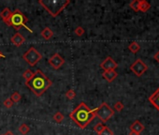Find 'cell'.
Returning a JSON list of instances; mask_svg holds the SVG:
<instances>
[{"label": "cell", "instance_id": "6da1fadb", "mask_svg": "<svg viewBox=\"0 0 159 135\" xmlns=\"http://www.w3.org/2000/svg\"><path fill=\"white\" fill-rule=\"evenodd\" d=\"M52 84L53 82L40 69H36L33 77L26 82V85L36 97H41L52 87Z\"/></svg>", "mask_w": 159, "mask_h": 135}, {"label": "cell", "instance_id": "7a4b0ae2", "mask_svg": "<svg viewBox=\"0 0 159 135\" xmlns=\"http://www.w3.org/2000/svg\"><path fill=\"white\" fill-rule=\"evenodd\" d=\"M69 117L80 129H84L95 117V109L92 110L86 105V103L81 102L78 107L70 113Z\"/></svg>", "mask_w": 159, "mask_h": 135}, {"label": "cell", "instance_id": "3957f363", "mask_svg": "<svg viewBox=\"0 0 159 135\" xmlns=\"http://www.w3.org/2000/svg\"><path fill=\"white\" fill-rule=\"evenodd\" d=\"M69 0H40L39 4L46 9L52 17H57L68 5Z\"/></svg>", "mask_w": 159, "mask_h": 135}, {"label": "cell", "instance_id": "277c9868", "mask_svg": "<svg viewBox=\"0 0 159 135\" xmlns=\"http://www.w3.org/2000/svg\"><path fill=\"white\" fill-rule=\"evenodd\" d=\"M27 22H28V18L24 15L20 9H15L14 11L11 12L10 17L9 18V20L5 23L9 27H12L17 31L20 30L21 27H24L26 29H27L29 32L32 33L33 31L26 26Z\"/></svg>", "mask_w": 159, "mask_h": 135}, {"label": "cell", "instance_id": "5b68a950", "mask_svg": "<svg viewBox=\"0 0 159 135\" xmlns=\"http://www.w3.org/2000/svg\"><path fill=\"white\" fill-rule=\"evenodd\" d=\"M95 116L99 117L102 121V123H106V122L109 120V118H112L114 115L113 109L106 102H103L101 105L95 108Z\"/></svg>", "mask_w": 159, "mask_h": 135}, {"label": "cell", "instance_id": "8992f818", "mask_svg": "<svg viewBox=\"0 0 159 135\" xmlns=\"http://www.w3.org/2000/svg\"><path fill=\"white\" fill-rule=\"evenodd\" d=\"M22 59L26 60V63H28L31 67H33L42 59V55L36 48L31 47L22 55Z\"/></svg>", "mask_w": 159, "mask_h": 135}, {"label": "cell", "instance_id": "52a82bcc", "mask_svg": "<svg viewBox=\"0 0 159 135\" xmlns=\"http://www.w3.org/2000/svg\"><path fill=\"white\" fill-rule=\"evenodd\" d=\"M130 69L132 70V72L135 73L136 76L140 77L143 75V73L145 71H147L148 67L141 59H137L135 62L130 66Z\"/></svg>", "mask_w": 159, "mask_h": 135}, {"label": "cell", "instance_id": "ba28073f", "mask_svg": "<svg viewBox=\"0 0 159 135\" xmlns=\"http://www.w3.org/2000/svg\"><path fill=\"white\" fill-rule=\"evenodd\" d=\"M118 67V64L113 60L112 57L108 56L106 57V59H104L101 64H100V68L104 70V71H108V70H115V69Z\"/></svg>", "mask_w": 159, "mask_h": 135}, {"label": "cell", "instance_id": "9c48e42d", "mask_svg": "<svg viewBox=\"0 0 159 135\" xmlns=\"http://www.w3.org/2000/svg\"><path fill=\"white\" fill-rule=\"evenodd\" d=\"M49 64H50L54 69H58L65 64V59L58 53H55L50 59H49Z\"/></svg>", "mask_w": 159, "mask_h": 135}, {"label": "cell", "instance_id": "30bf717a", "mask_svg": "<svg viewBox=\"0 0 159 135\" xmlns=\"http://www.w3.org/2000/svg\"><path fill=\"white\" fill-rule=\"evenodd\" d=\"M10 41L11 43L17 46V47H20L23 44V42L26 41V39L23 38V36L20 33H16L12 36V38L10 39Z\"/></svg>", "mask_w": 159, "mask_h": 135}, {"label": "cell", "instance_id": "8fae6325", "mask_svg": "<svg viewBox=\"0 0 159 135\" xmlns=\"http://www.w3.org/2000/svg\"><path fill=\"white\" fill-rule=\"evenodd\" d=\"M102 76L106 81L111 83L118 76V73L115 70H108V71H104L102 73Z\"/></svg>", "mask_w": 159, "mask_h": 135}, {"label": "cell", "instance_id": "7c38bea8", "mask_svg": "<svg viewBox=\"0 0 159 135\" xmlns=\"http://www.w3.org/2000/svg\"><path fill=\"white\" fill-rule=\"evenodd\" d=\"M149 101L159 111V87L157 88V90L153 95L150 96Z\"/></svg>", "mask_w": 159, "mask_h": 135}, {"label": "cell", "instance_id": "4fadbf2b", "mask_svg": "<svg viewBox=\"0 0 159 135\" xmlns=\"http://www.w3.org/2000/svg\"><path fill=\"white\" fill-rule=\"evenodd\" d=\"M130 130L132 131H135L139 134H140L143 130H144V126L140 123V121L136 120L134 123L130 126Z\"/></svg>", "mask_w": 159, "mask_h": 135}, {"label": "cell", "instance_id": "5bb4252c", "mask_svg": "<svg viewBox=\"0 0 159 135\" xmlns=\"http://www.w3.org/2000/svg\"><path fill=\"white\" fill-rule=\"evenodd\" d=\"M40 35H41V37H42V38H43L44 40L48 41V40L52 39L53 37H54V32H53V30H52L50 27H45V28L41 31Z\"/></svg>", "mask_w": 159, "mask_h": 135}, {"label": "cell", "instance_id": "9a60e30c", "mask_svg": "<svg viewBox=\"0 0 159 135\" xmlns=\"http://www.w3.org/2000/svg\"><path fill=\"white\" fill-rule=\"evenodd\" d=\"M11 12H12V11H11L9 8H5L1 12H0V17H1V19L6 23V22L9 20V18L10 17Z\"/></svg>", "mask_w": 159, "mask_h": 135}, {"label": "cell", "instance_id": "2e32d148", "mask_svg": "<svg viewBox=\"0 0 159 135\" xmlns=\"http://www.w3.org/2000/svg\"><path fill=\"white\" fill-rule=\"evenodd\" d=\"M128 49H129V51L132 52L133 54H137L140 50V45L137 41H132L128 45Z\"/></svg>", "mask_w": 159, "mask_h": 135}, {"label": "cell", "instance_id": "e0dca14e", "mask_svg": "<svg viewBox=\"0 0 159 135\" xmlns=\"http://www.w3.org/2000/svg\"><path fill=\"white\" fill-rule=\"evenodd\" d=\"M151 8V4L149 2H147L146 0H141L140 4V10L142 12H146L147 10H149Z\"/></svg>", "mask_w": 159, "mask_h": 135}, {"label": "cell", "instance_id": "ac0fdd59", "mask_svg": "<svg viewBox=\"0 0 159 135\" xmlns=\"http://www.w3.org/2000/svg\"><path fill=\"white\" fill-rule=\"evenodd\" d=\"M140 0H134V1H132L130 4H129V7L134 10V11H140Z\"/></svg>", "mask_w": 159, "mask_h": 135}, {"label": "cell", "instance_id": "d6986e66", "mask_svg": "<svg viewBox=\"0 0 159 135\" xmlns=\"http://www.w3.org/2000/svg\"><path fill=\"white\" fill-rule=\"evenodd\" d=\"M33 75H34V72L31 69H26V71L22 73V78L26 80V81L30 80L33 77Z\"/></svg>", "mask_w": 159, "mask_h": 135}, {"label": "cell", "instance_id": "ffe728a7", "mask_svg": "<svg viewBox=\"0 0 159 135\" xmlns=\"http://www.w3.org/2000/svg\"><path fill=\"white\" fill-rule=\"evenodd\" d=\"M64 119H65L64 115L62 113H60V112L55 113L54 115V120L56 122V123H61V122H62Z\"/></svg>", "mask_w": 159, "mask_h": 135}, {"label": "cell", "instance_id": "44dd1931", "mask_svg": "<svg viewBox=\"0 0 159 135\" xmlns=\"http://www.w3.org/2000/svg\"><path fill=\"white\" fill-rule=\"evenodd\" d=\"M29 130H30V128L26 125V124H22L20 127H19V131H20V133L21 134H22V135H26V134H27L28 132H29Z\"/></svg>", "mask_w": 159, "mask_h": 135}, {"label": "cell", "instance_id": "7402d4cb", "mask_svg": "<svg viewBox=\"0 0 159 135\" xmlns=\"http://www.w3.org/2000/svg\"><path fill=\"white\" fill-rule=\"evenodd\" d=\"M10 99H11L12 101H13V102L15 103V102H18V101H21L22 96H21V94H20L19 92H14L13 94H12V95L10 96Z\"/></svg>", "mask_w": 159, "mask_h": 135}, {"label": "cell", "instance_id": "603a6c76", "mask_svg": "<svg viewBox=\"0 0 159 135\" xmlns=\"http://www.w3.org/2000/svg\"><path fill=\"white\" fill-rule=\"evenodd\" d=\"M105 125L103 123H97L95 127H94V130L97 133V134H99L101 133V131L105 129Z\"/></svg>", "mask_w": 159, "mask_h": 135}, {"label": "cell", "instance_id": "cb8c5ba5", "mask_svg": "<svg viewBox=\"0 0 159 135\" xmlns=\"http://www.w3.org/2000/svg\"><path fill=\"white\" fill-rule=\"evenodd\" d=\"M3 104H4V106L7 108V109H10L12 106H13V104H14V102L11 101V99L10 98H8L7 100H5L4 101V102H3Z\"/></svg>", "mask_w": 159, "mask_h": 135}, {"label": "cell", "instance_id": "d4e9b609", "mask_svg": "<svg viewBox=\"0 0 159 135\" xmlns=\"http://www.w3.org/2000/svg\"><path fill=\"white\" fill-rule=\"evenodd\" d=\"M66 97L67 98L68 100H73L76 97V93L73 89H69L67 93H66Z\"/></svg>", "mask_w": 159, "mask_h": 135}, {"label": "cell", "instance_id": "484cf974", "mask_svg": "<svg viewBox=\"0 0 159 135\" xmlns=\"http://www.w3.org/2000/svg\"><path fill=\"white\" fill-rule=\"evenodd\" d=\"M114 110H115V111H117V112H121L122 111V110H123L124 109V104H123V102H121V101H117L115 104H114Z\"/></svg>", "mask_w": 159, "mask_h": 135}, {"label": "cell", "instance_id": "4316f807", "mask_svg": "<svg viewBox=\"0 0 159 135\" xmlns=\"http://www.w3.org/2000/svg\"><path fill=\"white\" fill-rule=\"evenodd\" d=\"M99 135H113V131L109 129V127H105V129Z\"/></svg>", "mask_w": 159, "mask_h": 135}, {"label": "cell", "instance_id": "83f0119b", "mask_svg": "<svg viewBox=\"0 0 159 135\" xmlns=\"http://www.w3.org/2000/svg\"><path fill=\"white\" fill-rule=\"evenodd\" d=\"M74 33H75L77 36L81 37V36H82V35L84 34V29H83V27H76Z\"/></svg>", "mask_w": 159, "mask_h": 135}, {"label": "cell", "instance_id": "f1b7e54d", "mask_svg": "<svg viewBox=\"0 0 159 135\" xmlns=\"http://www.w3.org/2000/svg\"><path fill=\"white\" fill-rule=\"evenodd\" d=\"M154 60H156L157 62L159 63V51H158V52L154 55Z\"/></svg>", "mask_w": 159, "mask_h": 135}, {"label": "cell", "instance_id": "f546056e", "mask_svg": "<svg viewBox=\"0 0 159 135\" xmlns=\"http://www.w3.org/2000/svg\"><path fill=\"white\" fill-rule=\"evenodd\" d=\"M129 135H140V134H139V133H137V132H135V131H132V130H130Z\"/></svg>", "mask_w": 159, "mask_h": 135}, {"label": "cell", "instance_id": "4dcf8cb0", "mask_svg": "<svg viewBox=\"0 0 159 135\" xmlns=\"http://www.w3.org/2000/svg\"><path fill=\"white\" fill-rule=\"evenodd\" d=\"M4 135H14V134H13V132H12V131L9 130V131H7Z\"/></svg>", "mask_w": 159, "mask_h": 135}, {"label": "cell", "instance_id": "1f68e13d", "mask_svg": "<svg viewBox=\"0 0 159 135\" xmlns=\"http://www.w3.org/2000/svg\"><path fill=\"white\" fill-rule=\"evenodd\" d=\"M4 57H5V55L0 51V58H4Z\"/></svg>", "mask_w": 159, "mask_h": 135}]
</instances>
